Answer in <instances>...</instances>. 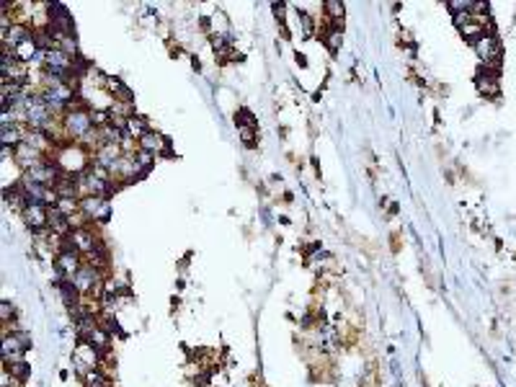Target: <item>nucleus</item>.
I'll use <instances>...</instances> for the list:
<instances>
[{
    "instance_id": "11",
    "label": "nucleus",
    "mask_w": 516,
    "mask_h": 387,
    "mask_svg": "<svg viewBox=\"0 0 516 387\" xmlns=\"http://www.w3.org/2000/svg\"><path fill=\"white\" fill-rule=\"evenodd\" d=\"M323 44L328 47V52L336 57L338 52H341V44H344V29H338V26H333V29L325 34V39H323Z\"/></svg>"
},
{
    "instance_id": "12",
    "label": "nucleus",
    "mask_w": 516,
    "mask_h": 387,
    "mask_svg": "<svg viewBox=\"0 0 516 387\" xmlns=\"http://www.w3.org/2000/svg\"><path fill=\"white\" fill-rule=\"evenodd\" d=\"M135 160H137V165H140V168H143L145 173H150V168L155 165L157 155H152V153H148V150H137V153H135Z\"/></svg>"
},
{
    "instance_id": "5",
    "label": "nucleus",
    "mask_w": 516,
    "mask_h": 387,
    "mask_svg": "<svg viewBox=\"0 0 516 387\" xmlns=\"http://www.w3.org/2000/svg\"><path fill=\"white\" fill-rule=\"evenodd\" d=\"M235 124H238V137L248 150H253L258 145V121L248 109H238L235 112Z\"/></svg>"
},
{
    "instance_id": "1",
    "label": "nucleus",
    "mask_w": 516,
    "mask_h": 387,
    "mask_svg": "<svg viewBox=\"0 0 516 387\" xmlns=\"http://www.w3.org/2000/svg\"><path fill=\"white\" fill-rule=\"evenodd\" d=\"M23 225L31 230L34 238H44L49 235V207L47 204H37V201H29V207L23 209Z\"/></svg>"
},
{
    "instance_id": "6",
    "label": "nucleus",
    "mask_w": 516,
    "mask_h": 387,
    "mask_svg": "<svg viewBox=\"0 0 516 387\" xmlns=\"http://www.w3.org/2000/svg\"><path fill=\"white\" fill-rule=\"evenodd\" d=\"M140 145V150H148V153H152V155H165V157H171L173 153H171V142H168V137H165L163 132H157V129H150L148 134H145L143 140L137 142Z\"/></svg>"
},
{
    "instance_id": "13",
    "label": "nucleus",
    "mask_w": 516,
    "mask_h": 387,
    "mask_svg": "<svg viewBox=\"0 0 516 387\" xmlns=\"http://www.w3.org/2000/svg\"><path fill=\"white\" fill-rule=\"evenodd\" d=\"M390 251H392V254H400V251H403V235L397 230L390 232Z\"/></svg>"
},
{
    "instance_id": "2",
    "label": "nucleus",
    "mask_w": 516,
    "mask_h": 387,
    "mask_svg": "<svg viewBox=\"0 0 516 387\" xmlns=\"http://www.w3.org/2000/svg\"><path fill=\"white\" fill-rule=\"evenodd\" d=\"M475 54H478V60L488 67H498L503 60V44L498 34H486V37H480L475 44H472Z\"/></svg>"
},
{
    "instance_id": "3",
    "label": "nucleus",
    "mask_w": 516,
    "mask_h": 387,
    "mask_svg": "<svg viewBox=\"0 0 516 387\" xmlns=\"http://www.w3.org/2000/svg\"><path fill=\"white\" fill-rule=\"evenodd\" d=\"M475 88L483 98L493 101L501 96V70L498 67L480 65V70L475 73Z\"/></svg>"
},
{
    "instance_id": "15",
    "label": "nucleus",
    "mask_w": 516,
    "mask_h": 387,
    "mask_svg": "<svg viewBox=\"0 0 516 387\" xmlns=\"http://www.w3.org/2000/svg\"><path fill=\"white\" fill-rule=\"evenodd\" d=\"M191 67H194L196 73H199V70H202V62H199V57H191Z\"/></svg>"
},
{
    "instance_id": "4",
    "label": "nucleus",
    "mask_w": 516,
    "mask_h": 387,
    "mask_svg": "<svg viewBox=\"0 0 516 387\" xmlns=\"http://www.w3.org/2000/svg\"><path fill=\"white\" fill-rule=\"evenodd\" d=\"M80 215L88 225H106L109 222V217H112L109 199H101V196H85V199H80Z\"/></svg>"
},
{
    "instance_id": "7",
    "label": "nucleus",
    "mask_w": 516,
    "mask_h": 387,
    "mask_svg": "<svg viewBox=\"0 0 516 387\" xmlns=\"http://www.w3.org/2000/svg\"><path fill=\"white\" fill-rule=\"evenodd\" d=\"M11 160H13L23 173V171H29V168H34L39 160H44V155H42L37 148H31L29 142H21V145H16L13 148V157H11Z\"/></svg>"
},
{
    "instance_id": "9",
    "label": "nucleus",
    "mask_w": 516,
    "mask_h": 387,
    "mask_svg": "<svg viewBox=\"0 0 516 387\" xmlns=\"http://www.w3.org/2000/svg\"><path fill=\"white\" fill-rule=\"evenodd\" d=\"M297 16H299V34H302V39L318 37V18H313L305 8H302V11L297 8Z\"/></svg>"
},
{
    "instance_id": "8",
    "label": "nucleus",
    "mask_w": 516,
    "mask_h": 387,
    "mask_svg": "<svg viewBox=\"0 0 516 387\" xmlns=\"http://www.w3.org/2000/svg\"><path fill=\"white\" fill-rule=\"evenodd\" d=\"M323 16H325V18H328L333 26L344 29L346 6H344V3H338V0H328V3H323Z\"/></svg>"
},
{
    "instance_id": "14",
    "label": "nucleus",
    "mask_w": 516,
    "mask_h": 387,
    "mask_svg": "<svg viewBox=\"0 0 516 387\" xmlns=\"http://www.w3.org/2000/svg\"><path fill=\"white\" fill-rule=\"evenodd\" d=\"M397 212H400V204H397V201H392V204H390V209H388V217H395Z\"/></svg>"
},
{
    "instance_id": "10",
    "label": "nucleus",
    "mask_w": 516,
    "mask_h": 387,
    "mask_svg": "<svg viewBox=\"0 0 516 387\" xmlns=\"http://www.w3.org/2000/svg\"><path fill=\"white\" fill-rule=\"evenodd\" d=\"M54 207L60 209L65 217H70V220H75V217L80 215V199L78 196H60Z\"/></svg>"
}]
</instances>
